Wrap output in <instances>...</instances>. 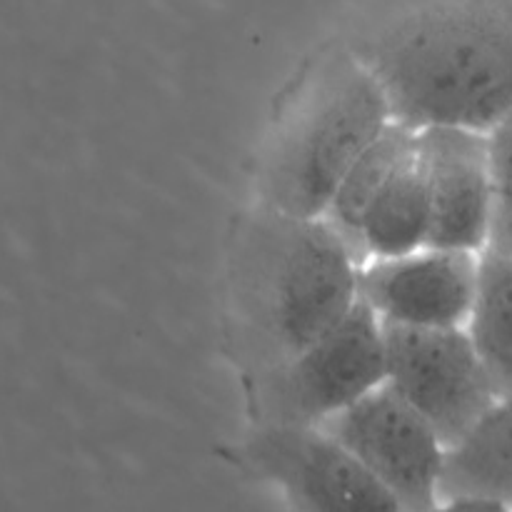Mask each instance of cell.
<instances>
[{
  "mask_svg": "<svg viewBox=\"0 0 512 512\" xmlns=\"http://www.w3.org/2000/svg\"><path fill=\"white\" fill-rule=\"evenodd\" d=\"M360 263L323 218L260 205L225 265V350L245 385L328 333L358 303Z\"/></svg>",
  "mask_w": 512,
  "mask_h": 512,
  "instance_id": "6da1fadb",
  "label": "cell"
},
{
  "mask_svg": "<svg viewBox=\"0 0 512 512\" xmlns=\"http://www.w3.org/2000/svg\"><path fill=\"white\" fill-rule=\"evenodd\" d=\"M410 130L512 115V0H423L353 45Z\"/></svg>",
  "mask_w": 512,
  "mask_h": 512,
  "instance_id": "7a4b0ae2",
  "label": "cell"
},
{
  "mask_svg": "<svg viewBox=\"0 0 512 512\" xmlns=\"http://www.w3.org/2000/svg\"><path fill=\"white\" fill-rule=\"evenodd\" d=\"M390 123L388 98L353 48L320 55L265 140L258 203L320 218L345 170Z\"/></svg>",
  "mask_w": 512,
  "mask_h": 512,
  "instance_id": "3957f363",
  "label": "cell"
},
{
  "mask_svg": "<svg viewBox=\"0 0 512 512\" xmlns=\"http://www.w3.org/2000/svg\"><path fill=\"white\" fill-rule=\"evenodd\" d=\"M385 380L383 323L358 298L338 325L248 383L255 425H320Z\"/></svg>",
  "mask_w": 512,
  "mask_h": 512,
  "instance_id": "277c9868",
  "label": "cell"
},
{
  "mask_svg": "<svg viewBox=\"0 0 512 512\" xmlns=\"http://www.w3.org/2000/svg\"><path fill=\"white\" fill-rule=\"evenodd\" d=\"M385 385L448 448L498 400L465 328L383 323Z\"/></svg>",
  "mask_w": 512,
  "mask_h": 512,
  "instance_id": "5b68a950",
  "label": "cell"
},
{
  "mask_svg": "<svg viewBox=\"0 0 512 512\" xmlns=\"http://www.w3.org/2000/svg\"><path fill=\"white\" fill-rule=\"evenodd\" d=\"M360 468L408 512L440 510L438 488L445 445L435 430L380 383L363 398L320 423Z\"/></svg>",
  "mask_w": 512,
  "mask_h": 512,
  "instance_id": "8992f818",
  "label": "cell"
},
{
  "mask_svg": "<svg viewBox=\"0 0 512 512\" xmlns=\"http://www.w3.org/2000/svg\"><path fill=\"white\" fill-rule=\"evenodd\" d=\"M238 463L305 512H390L393 498L320 425H255Z\"/></svg>",
  "mask_w": 512,
  "mask_h": 512,
  "instance_id": "52a82bcc",
  "label": "cell"
},
{
  "mask_svg": "<svg viewBox=\"0 0 512 512\" xmlns=\"http://www.w3.org/2000/svg\"><path fill=\"white\" fill-rule=\"evenodd\" d=\"M428 195V245L483 253L495 213L490 133L455 125L415 130Z\"/></svg>",
  "mask_w": 512,
  "mask_h": 512,
  "instance_id": "ba28073f",
  "label": "cell"
},
{
  "mask_svg": "<svg viewBox=\"0 0 512 512\" xmlns=\"http://www.w3.org/2000/svg\"><path fill=\"white\" fill-rule=\"evenodd\" d=\"M480 253L423 248L360 263L358 298L380 323L465 328L478 288Z\"/></svg>",
  "mask_w": 512,
  "mask_h": 512,
  "instance_id": "9c48e42d",
  "label": "cell"
},
{
  "mask_svg": "<svg viewBox=\"0 0 512 512\" xmlns=\"http://www.w3.org/2000/svg\"><path fill=\"white\" fill-rule=\"evenodd\" d=\"M440 510H512V398H498L445 448Z\"/></svg>",
  "mask_w": 512,
  "mask_h": 512,
  "instance_id": "30bf717a",
  "label": "cell"
},
{
  "mask_svg": "<svg viewBox=\"0 0 512 512\" xmlns=\"http://www.w3.org/2000/svg\"><path fill=\"white\" fill-rule=\"evenodd\" d=\"M498 398H512V250L485 245L465 323Z\"/></svg>",
  "mask_w": 512,
  "mask_h": 512,
  "instance_id": "8fae6325",
  "label": "cell"
},
{
  "mask_svg": "<svg viewBox=\"0 0 512 512\" xmlns=\"http://www.w3.org/2000/svg\"><path fill=\"white\" fill-rule=\"evenodd\" d=\"M423 245H428V195L413 148L365 210L358 230V258L360 263L395 258Z\"/></svg>",
  "mask_w": 512,
  "mask_h": 512,
  "instance_id": "7c38bea8",
  "label": "cell"
},
{
  "mask_svg": "<svg viewBox=\"0 0 512 512\" xmlns=\"http://www.w3.org/2000/svg\"><path fill=\"white\" fill-rule=\"evenodd\" d=\"M415 148V130L408 125L393 123L353 160L340 183L335 185L333 195L328 200V208L320 218L348 243L358 258V230L365 218V210L375 200V195L383 190L390 175L400 168L405 158ZM360 263V258H358Z\"/></svg>",
  "mask_w": 512,
  "mask_h": 512,
  "instance_id": "4fadbf2b",
  "label": "cell"
},
{
  "mask_svg": "<svg viewBox=\"0 0 512 512\" xmlns=\"http://www.w3.org/2000/svg\"><path fill=\"white\" fill-rule=\"evenodd\" d=\"M495 213L488 245L512 250V115L490 130Z\"/></svg>",
  "mask_w": 512,
  "mask_h": 512,
  "instance_id": "5bb4252c",
  "label": "cell"
}]
</instances>
